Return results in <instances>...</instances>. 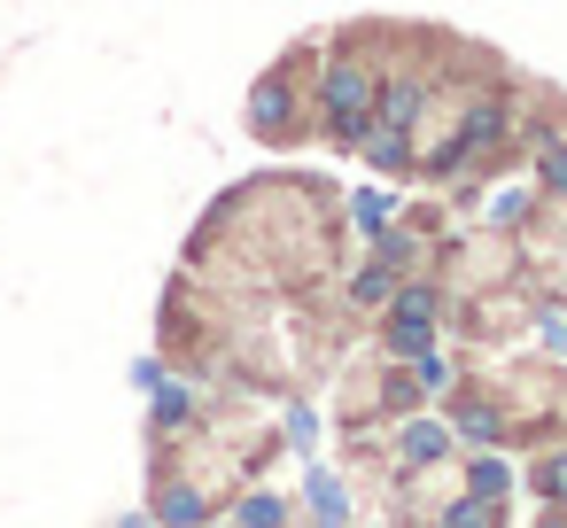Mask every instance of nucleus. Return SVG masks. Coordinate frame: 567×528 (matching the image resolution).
I'll use <instances>...</instances> for the list:
<instances>
[{
  "instance_id": "obj_9",
  "label": "nucleus",
  "mask_w": 567,
  "mask_h": 528,
  "mask_svg": "<svg viewBox=\"0 0 567 528\" xmlns=\"http://www.w3.org/2000/svg\"><path fill=\"white\" fill-rule=\"evenodd\" d=\"M551 187H567V148H559V156H551Z\"/></svg>"
},
{
  "instance_id": "obj_3",
  "label": "nucleus",
  "mask_w": 567,
  "mask_h": 528,
  "mask_svg": "<svg viewBox=\"0 0 567 528\" xmlns=\"http://www.w3.org/2000/svg\"><path fill=\"white\" fill-rule=\"evenodd\" d=\"M381 117H389V125H412V117H420V86H396V94L381 102Z\"/></svg>"
},
{
  "instance_id": "obj_4",
  "label": "nucleus",
  "mask_w": 567,
  "mask_h": 528,
  "mask_svg": "<svg viewBox=\"0 0 567 528\" xmlns=\"http://www.w3.org/2000/svg\"><path fill=\"white\" fill-rule=\"evenodd\" d=\"M365 148H373V164H381V172H404V133H373Z\"/></svg>"
},
{
  "instance_id": "obj_1",
  "label": "nucleus",
  "mask_w": 567,
  "mask_h": 528,
  "mask_svg": "<svg viewBox=\"0 0 567 528\" xmlns=\"http://www.w3.org/2000/svg\"><path fill=\"white\" fill-rule=\"evenodd\" d=\"M319 102H327V133H334V141H358V125H365V110H373V79H365L358 63H327Z\"/></svg>"
},
{
  "instance_id": "obj_6",
  "label": "nucleus",
  "mask_w": 567,
  "mask_h": 528,
  "mask_svg": "<svg viewBox=\"0 0 567 528\" xmlns=\"http://www.w3.org/2000/svg\"><path fill=\"white\" fill-rule=\"evenodd\" d=\"M474 489H482V497H497V489H505V466H489V458H482V466H474Z\"/></svg>"
},
{
  "instance_id": "obj_8",
  "label": "nucleus",
  "mask_w": 567,
  "mask_h": 528,
  "mask_svg": "<svg viewBox=\"0 0 567 528\" xmlns=\"http://www.w3.org/2000/svg\"><path fill=\"white\" fill-rule=\"evenodd\" d=\"M451 528H489V513H482V505H458V513H451Z\"/></svg>"
},
{
  "instance_id": "obj_5",
  "label": "nucleus",
  "mask_w": 567,
  "mask_h": 528,
  "mask_svg": "<svg viewBox=\"0 0 567 528\" xmlns=\"http://www.w3.org/2000/svg\"><path fill=\"white\" fill-rule=\"evenodd\" d=\"M435 451H443V427H412L404 435V458H435Z\"/></svg>"
},
{
  "instance_id": "obj_7",
  "label": "nucleus",
  "mask_w": 567,
  "mask_h": 528,
  "mask_svg": "<svg viewBox=\"0 0 567 528\" xmlns=\"http://www.w3.org/2000/svg\"><path fill=\"white\" fill-rule=\"evenodd\" d=\"M195 513H203V505H195L187 489H172V497H164V520H195Z\"/></svg>"
},
{
  "instance_id": "obj_2",
  "label": "nucleus",
  "mask_w": 567,
  "mask_h": 528,
  "mask_svg": "<svg viewBox=\"0 0 567 528\" xmlns=\"http://www.w3.org/2000/svg\"><path fill=\"white\" fill-rule=\"evenodd\" d=\"M288 117V86H257V133H272Z\"/></svg>"
}]
</instances>
